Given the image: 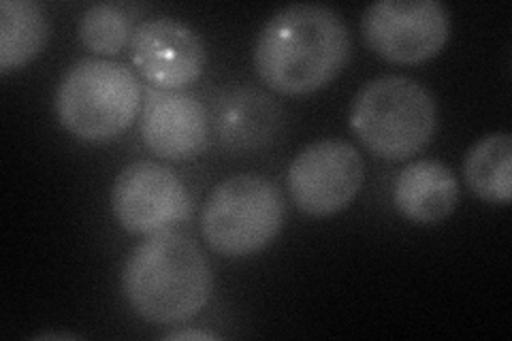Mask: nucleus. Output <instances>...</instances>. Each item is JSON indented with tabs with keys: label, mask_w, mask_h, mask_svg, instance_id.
Returning a JSON list of instances; mask_svg holds the SVG:
<instances>
[{
	"label": "nucleus",
	"mask_w": 512,
	"mask_h": 341,
	"mask_svg": "<svg viewBox=\"0 0 512 341\" xmlns=\"http://www.w3.org/2000/svg\"><path fill=\"white\" fill-rule=\"evenodd\" d=\"M352 41L342 15L325 5L297 3L271 15L254 43V69L280 94L329 86L350 60Z\"/></svg>",
	"instance_id": "obj_1"
},
{
	"label": "nucleus",
	"mask_w": 512,
	"mask_h": 341,
	"mask_svg": "<svg viewBox=\"0 0 512 341\" xmlns=\"http://www.w3.org/2000/svg\"><path fill=\"white\" fill-rule=\"evenodd\" d=\"M122 290L143 320L180 324L210 301L214 278L197 243L171 229L148 235L126 256Z\"/></svg>",
	"instance_id": "obj_2"
},
{
	"label": "nucleus",
	"mask_w": 512,
	"mask_h": 341,
	"mask_svg": "<svg viewBox=\"0 0 512 341\" xmlns=\"http://www.w3.org/2000/svg\"><path fill=\"white\" fill-rule=\"evenodd\" d=\"M438 107L412 77L382 75L365 84L350 107V126L367 150L384 160L419 154L436 133Z\"/></svg>",
	"instance_id": "obj_3"
},
{
	"label": "nucleus",
	"mask_w": 512,
	"mask_h": 341,
	"mask_svg": "<svg viewBox=\"0 0 512 341\" xmlns=\"http://www.w3.org/2000/svg\"><path fill=\"white\" fill-rule=\"evenodd\" d=\"M56 116L71 135L90 143L120 137L143 105L141 84L131 69L103 58H84L62 75Z\"/></svg>",
	"instance_id": "obj_4"
},
{
	"label": "nucleus",
	"mask_w": 512,
	"mask_h": 341,
	"mask_svg": "<svg viewBox=\"0 0 512 341\" xmlns=\"http://www.w3.org/2000/svg\"><path fill=\"white\" fill-rule=\"evenodd\" d=\"M286 203L280 188L261 175L220 182L203 207L201 231L216 254L242 258L265 250L282 231Z\"/></svg>",
	"instance_id": "obj_5"
},
{
	"label": "nucleus",
	"mask_w": 512,
	"mask_h": 341,
	"mask_svg": "<svg viewBox=\"0 0 512 341\" xmlns=\"http://www.w3.org/2000/svg\"><path fill=\"white\" fill-rule=\"evenodd\" d=\"M361 32L380 58L393 64H419L446 45L451 15L438 0H378L365 9Z\"/></svg>",
	"instance_id": "obj_6"
},
{
	"label": "nucleus",
	"mask_w": 512,
	"mask_h": 341,
	"mask_svg": "<svg viewBox=\"0 0 512 341\" xmlns=\"http://www.w3.org/2000/svg\"><path fill=\"white\" fill-rule=\"evenodd\" d=\"M365 162L355 145L342 139L314 141L288 167L293 203L308 216L325 218L346 209L363 186Z\"/></svg>",
	"instance_id": "obj_7"
},
{
	"label": "nucleus",
	"mask_w": 512,
	"mask_h": 341,
	"mask_svg": "<svg viewBox=\"0 0 512 341\" xmlns=\"http://www.w3.org/2000/svg\"><path fill=\"white\" fill-rule=\"evenodd\" d=\"M111 211L133 235L171 231L188 211V192L169 167L137 160L120 171L111 190Z\"/></svg>",
	"instance_id": "obj_8"
},
{
	"label": "nucleus",
	"mask_w": 512,
	"mask_h": 341,
	"mask_svg": "<svg viewBox=\"0 0 512 341\" xmlns=\"http://www.w3.org/2000/svg\"><path fill=\"white\" fill-rule=\"evenodd\" d=\"M131 58L152 88L182 90L201 77L205 45L188 24L173 18H152L135 26Z\"/></svg>",
	"instance_id": "obj_9"
},
{
	"label": "nucleus",
	"mask_w": 512,
	"mask_h": 341,
	"mask_svg": "<svg viewBox=\"0 0 512 341\" xmlns=\"http://www.w3.org/2000/svg\"><path fill=\"white\" fill-rule=\"evenodd\" d=\"M139 128L150 152L175 162L199 156L210 141L205 107L186 90L150 88L143 96Z\"/></svg>",
	"instance_id": "obj_10"
},
{
	"label": "nucleus",
	"mask_w": 512,
	"mask_h": 341,
	"mask_svg": "<svg viewBox=\"0 0 512 341\" xmlns=\"http://www.w3.org/2000/svg\"><path fill=\"white\" fill-rule=\"evenodd\" d=\"M459 201V180L444 162L423 158L399 171L393 203L414 224H438L453 214Z\"/></svg>",
	"instance_id": "obj_11"
},
{
	"label": "nucleus",
	"mask_w": 512,
	"mask_h": 341,
	"mask_svg": "<svg viewBox=\"0 0 512 341\" xmlns=\"http://www.w3.org/2000/svg\"><path fill=\"white\" fill-rule=\"evenodd\" d=\"M282 113L267 94L239 88L229 92L216 109V133L231 152L259 150L276 137Z\"/></svg>",
	"instance_id": "obj_12"
},
{
	"label": "nucleus",
	"mask_w": 512,
	"mask_h": 341,
	"mask_svg": "<svg viewBox=\"0 0 512 341\" xmlns=\"http://www.w3.org/2000/svg\"><path fill=\"white\" fill-rule=\"evenodd\" d=\"M50 37V24L39 3L3 0L0 3V73L7 75L35 60Z\"/></svg>",
	"instance_id": "obj_13"
},
{
	"label": "nucleus",
	"mask_w": 512,
	"mask_h": 341,
	"mask_svg": "<svg viewBox=\"0 0 512 341\" xmlns=\"http://www.w3.org/2000/svg\"><path fill=\"white\" fill-rule=\"evenodd\" d=\"M468 188L489 203H510L512 197V137L491 133L476 141L463 160Z\"/></svg>",
	"instance_id": "obj_14"
},
{
	"label": "nucleus",
	"mask_w": 512,
	"mask_h": 341,
	"mask_svg": "<svg viewBox=\"0 0 512 341\" xmlns=\"http://www.w3.org/2000/svg\"><path fill=\"white\" fill-rule=\"evenodd\" d=\"M131 7L118 3H96L88 7L79 18V39L90 52L101 56L118 54L133 37Z\"/></svg>",
	"instance_id": "obj_15"
},
{
	"label": "nucleus",
	"mask_w": 512,
	"mask_h": 341,
	"mask_svg": "<svg viewBox=\"0 0 512 341\" xmlns=\"http://www.w3.org/2000/svg\"><path fill=\"white\" fill-rule=\"evenodd\" d=\"M163 339H169V341H178V339H199V341H205V339H218V335L212 333V331H205V329H182V331L167 333Z\"/></svg>",
	"instance_id": "obj_16"
},
{
	"label": "nucleus",
	"mask_w": 512,
	"mask_h": 341,
	"mask_svg": "<svg viewBox=\"0 0 512 341\" xmlns=\"http://www.w3.org/2000/svg\"><path fill=\"white\" fill-rule=\"evenodd\" d=\"M37 337L39 339H77V335H73V333H43Z\"/></svg>",
	"instance_id": "obj_17"
}]
</instances>
